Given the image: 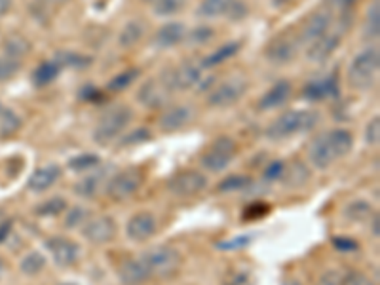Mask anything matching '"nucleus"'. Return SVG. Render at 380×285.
Returning <instances> with one entry per match:
<instances>
[{"label": "nucleus", "mask_w": 380, "mask_h": 285, "mask_svg": "<svg viewBox=\"0 0 380 285\" xmlns=\"http://www.w3.org/2000/svg\"><path fill=\"white\" fill-rule=\"evenodd\" d=\"M251 242H253V236H251V234H240V236H236V238L219 242L215 247H217L219 251H240V249H246Z\"/></svg>", "instance_id": "obj_40"}, {"label": "nucleus", "mask_w": 380, "mask_h": 285, "mask_svg": "<svg viewBox=\"0 0 380 285\" xmlns=\"http://www.w3.org/2000/svg\"><path fill=\"white\" fill-rule=\"evenodd\" d=\"M344 215L354 222H361L365 221L367 217L373 215V210H371V205L367 202H363V200H357V202H352V204L346 205Z\"/></svg>", "instance_id": "obj_35"}, {"label": "nucleus", "mask_w": 380, "mask_h": 285, "mask_svg": "<svg viewBox=\"0 0 380 285\" xmlns=\"http://www.w3.org/2000/svg\"><path fill=\"white\" fill-rule=\"evenodd\" d=\"M90 217V211L86 208H73L67 213V219H65V227L67 228H76L86 222V219Z\"/></svg>", "instance_id": "obj_41"}, {"label": "nucleus", "mask_w": 380, "mask_h": 285, "mask_svg": "<svg viewBox=\"0 0 380 285\" xmlns=\"http://www.w3.org/2000/svg\"><path fill=\"white\" fill-rule=\"evenodd\" d=\"M127 238L133 242H144L154 236L156 232V219L150 213H137L130 219L126 227Z\"/></svg>", "instance_id": "obj_16"}, {"label": "nucleus", "mask_w": 380, "mask_h": 285, "mask_svg": "<svg viewBox=\"0 0 380 285\" xmlns=\"http://www.w3.org/2000/svg\"><path fill=\"white\" fill-rule=\"evenodd\" d=\"M59 177H61V169H59V166L50 163V166H44V168L36 169L35 173L31 175L27 186H29L33 193H44V190H48L50 186L58 183Z\"/></svg>", "instance_id": "obj_20"}, {"label": "nucleus", "mask_w": 380, "mask_h": 285, "mask_svg": "<svg viewBox=\"0 0 380 285\" xmlns=\"http://www.w3.org/2000/svg\"><path fill=\"white\" fill-rule=\"evenodd\" d=\"M132 109L126 105H115L109 111H105L101 120L95 126L93 139L97 141L99 145H109L110 141L118 137L126 129L127 124L132 122Z\"/></svg>", "instance_id": "obj_4"}, {"label": "nucleus", "mask_w": 380, "mask_h": 285, "mask_svg": "<svg viewBox=\"0 0 380 285\" xmlns=\"http://www.w3.org/2000/svg\"><path fill=\"white\" fill-rule=\"evenodd\" d=\"M143 33H144L143 25L133 19V21L126 23V27L122 29L120 36H118V41H120V44L124 48H130V46H133V44H137V42L141 41Z\"/></svg>", "instance_id": "obj_32"}, {"label": "nucleus", "mask_w": 380, "mask_h": 285, "mask_svg": "<svg viewBox=\"0 0 380 285\" xmlns=\"http://www.w3.org/2000/svg\"><path fill=\"white\" fill-rule=\"evenodd\" d=\"M82 95V100H86V101H97V97H101V93L97 92V90H93L92 86H86L84 90L80 92Z\"/></svg>", "instance_id": "obj_51"}, {"label": "nucleus", "mask_w": 380, "mask_h": 285, "mask_svg": "<svg viewBox=\"0 0 380 285\" xmlns=\"http://www.w3.org/2000/svg\"><path fill=\"white\" fill-rule=\"evenodd\" d=\"M99 163H101V158L90 152V154H78V156L70 158L69 168L73 171H88V169H93Z\"/></svg>", "instance_id": "obj_38"}, {"label": "nucleus", "mask_w": 380, "mask_h": 285, "mask_svg": "<svg viewBox=\"0 0 380 285\" xmlns=\"http://www.w3.org/2000/svg\"><path fill=\"white\" fill-rule=\"evenodd\" d=\"M248 16V6L243 4L242 0H232L231 8H228V12H226V18L232 19V21H240Z\"/></svg>", "instance_id": "obj_46"}, {"label": "nucleus", "mask_w": 380, "mask_h": 285, "mask_svg": "<svg viewBox=\"0 0 380 285\" xmlns=\"http://www.w3.org/2000/svg\"><path fill=\"white\" fill-rule=\"evenodd\" d=\"M48 251L52 253L53 262L61 268H67L70 264H75L76 259H78V245L69 238H63V236H53L46 242Z\"/></svg>", "instance_id": "obj_12"}, {"label": "nucleus", "mask_w": 380, "mask_h": 285, "mask_svg": "<svg viewBox=\"0 0 380 285\" xmlns=\"http://www.w3.org/2000/svg\"><path fill=\"white\" fill-rule=\"evenodd\" d=\"M82 236L90 242V244L103 245L109 244L110 240L116 236V222L110 217H97L88 221L82 228Z\"/></svg>", "instance_id": "obj_11"}, {"label": "nucleus", "mask_w": 380, "mask_h": 285, "mask_svg": "<svg viewBox=\"0 0 380 285\" xmlns=\"http://www.w3.org/2000/svg\"><path fill=\"white\" fill-rule=\"evenodd\" d=\"M184 38H186V35H184L183 23H175L173 21V23H166L156 33L154 44L160 48H171L175 44H179V42H183Z\"/></svg>", "instance_id": "obj_23"}, {"label": "nucleus", "mask_w": 380, "mask_h": 285, "mask_svg": "<svg viewBox=\"0 0 380 285\" xmlns=\"http://www.w3.org/2000/svg\"><path fill=\"white\" fill-rule=\"evenodd\" d=\"M240 48H242L240 42H228L225 46H221L219 50H215L213 53H209L208 58H204L202 63H200V69H213L217 65L225 63V61H228L240 52Z\"/></svg>", "instance_id": "obj_24"}, {"label": "nucleus", "mask_w": 380, "mask_h": 285, "mask_svg": "<svg viewBox=\"0 0 380 285\" xmlns=\"http://www.w3.org/2000/svg\"><path fill=\"white\" fill-rule=\"evenodd\" d=\"M248 92V84L243 80H226L208 95V103L211 107H231L242 100Z\"/></svg>", "instance_id": "obj_10"}, {"label": "nucleus", "mask_w": 380, "mask_h": 285, "mask_svg": "<svg viewBox=\"0 0 380 285\" xmlns=\"http://www.w3.org/2000/svg\"><path fill=\"white\" fill-rule=\"evenodd\" d=\"M352 146H354V137H352L350 131L331 129V131L317 135L316 139L312 141L308 156L317 169H327L337 160L348 156Z\"/></svg>", "instance_id": "obj_1"}, {"label": "nucleus", "mask_w": 380, "mask_h": 285, "mask_svg": "<svg viewBox=\"0 0 380 285\" xmlns=\"http://www.w3.org/2000/svg\"><path fill=\"white\" fill-rule=\"evenodd\" d=\"M19 69H21V63L19 59L10 58V55H0V82L12 80L14 76L18 75Z\"/></svg>", "instance_id": "obj_39"}, {"label": "nucleus", "mask_w": 380, "mask_h": 285, "mask_svg": "<svg viewBox=\"0 0 380 285\" xmlns=\"http://www.w3.org/2000/svg\"><path fill=\"white\" fill-rule=\"evenodd\" d=\"M211 36H213V29H209V27H196V29L190 31L189 42H192V44H206L208 41H211Z\"/></svg>", "instance_id": "obj_44"}, {"label": "nucleus", "mask_w": 380, "mask_h": 285, "mask_svg": "<svg viewBox=\"0 0 380 285\" xmlns=\"http://www.w3.org/2000/svg\"><path fill=\"white\" fill-rule=\"evenodd\" d=\"M12 225L14 222L8 221V219H4V221L0 222V244L10 236V232H12Z\"/></svg>", "instance_id": "obj_52"}, {"label": "nucleus", "mask_w": 380, "mask_h": 285, "mask_svg": "<svg viewBox=\"0 0 380 285\" xmlns=\"http://www.w3.org/2000/svg\"><path fill=\"white\" fill-rule=\"evenodd\" d=\"M339 82L334 76H327L322 80H312L302 87V97L308 101H323L339 97Z\"/></svg>", "instance_id": "obj_13"}, {"label": "nucleus", "mask_w": 380, "mask_h": 285, "mask_svg": "<svg viewBox=\"0 0 380 285\" xmlns=\"http://www.w3.org/2000/svg\"><path fill=\"white\" fill-rule=\"evenodd\" d=\"M331 14L329 12H316L312 16L300 29L299 42H305V44H312L314 41H317L320 36H323L331 27Z\"/></svg>", "instance_id": "obj_17"}, {"label": "nucleus", "mask_w": 380, "mask_h": 285, "mask_svg": "<svg viewBox=\"0 0 380 285\" xmlns=\"http://www.w3.org/2000/svg\"><path fill=\"white\" fill-rule=\"evenodd\" d=\"M65 210H67V202H65L63 198H52L46 200V202H42V204L35 210V213L42 217H58L61 215Z\"/></svg>", "instance_id": "obj_37"}, {"label": "nucleus", "mask_w": 380, "mask_h": 285, "mask_svg": "<svg viewBox=\"0 0 380 285\" xmlns=\"http://www.w3.org/2000/svg\"><path fill=\"white\" fill-rule=\"evenodd\" d=\"M139 75H141V70L135 69V67L124 70V72L116 75L115 78L109 82V90L110 92H122V90H126V87L132 86L133 82L139 78Z\"/></svg>", "instance_id": "obj_34"}, {"label": "nucleus", "mask_w": 380, "mask_h": 285, "mask_svg": "<svg viewBox=\"0 0 380 285\" xmlns=\"http://www.w3.org/2000/svg\"><path fill=\"white\" fill-rule=\"evenodd\" d=\"M340 279H342V276L337 270H327L320 276L316 285H340Z\"/></svg>", "instance_id": "obj_50"}, {"label": "nucleus", "mask_w": 380, "mask_h": 285, "mask_svg": "<svg viewBox=\"0 0 380 285\" xmlns=\"http://www.w3.org/2000/svg\"><path fill=\"white\" fill-rule=\"evenodd\" d=\"M147 2H156V0H147Z\"/></svg>", "instance_id": "obj_61"}, {"label": "nucleus", "mask_w": 380, "mask_h": 285, "mask_svg": "<svg viewBox=\"0 0 380 285\" xmlns=\"http://www.w3.org/2000/svg\"><path fill=\"white\" fill-rule=\"evenodd\" d=\"M192 117H194V111H192L190 107L179 105L175 107V109H171V111L162 114L160 128L164 129V131H175V129L186 126V124L192 120Z\"/></svg>", "instance_id": "obj_22"}, {"label": "nucleus", "mask_w": 380, "mask_h": 285, "mask_svg": "<svg viewBox=\"0 0 380 285\" xmlns=\"http://www.w3.org/2000/svg\"><path fill=\"white\" fill-rule=\"evenodd\" d=\"M297 48H299V41H291L287 36H278L266 48V58L270 59L272 63H287L297 55Z\"/></svg>", "instance_id": "obj_18"}, {"label": "nucleus", "mask_w": 380, "mask_h": 285, "mask_svg": "<svg viewBox=\"0 0 380 285\" xmlns=\"http://www.w3.org/2000/svg\"><path fill=\"white\" fill-rule=\"evenodd\" d=\"M67 285H76V284H67Z\"/></svg>", "instance_id": "obj_62"}, {"label": "nucleus", "mask_w": 380, "mask_h": 285, "mask_svg": "<svg viewBox=\"0 0 380 285\" xmlns=\"http://www.w3.org/2000/svg\"><path fill=\"white\" fill-rule=\"evenodd\" d=\"M333 245L334 249L342 251V253H354V251L359 249V244H357L356 240L352 238H333Z\"/></svg>", "instance_id": "obj_48"}, {"label": "nucleus", "mask_w": 380, "mask_h": 285, "mask_svg": "<svg viewBox=\"0 0 380 285\" xmlns=\"http://www.w3.org/2000/svg\"><path fill=\"white\" fill-rule=\"evenodd\" d=\"M53 2H59V4H61V2H67V0H53Z\"/></svg>", "instance_id": "obj_60"}, {"label": "nucleus", "mask_w": 380, "mask_h": 285, "mask_svg": "<svg viewBox=\"0 0 380 285\" xmlns=\"http://www.w3.org/2000/svg\"><path fill=\"white\" fill-rule=\"evenodd\" d=\"M59 72H61V67H59L53 59H50V61H44V63L36 67L35 72H33V82H35V86L38 87L50 86V84L58 78Z\"/></svg>", "instance_id": "obj_26"}, {"label": "nucleus", "mask_w": 380, "mask_h": 285, "mask_svg": "<svg viewBox=\"0 0 380 285\" xmlns=\"http://www.w3.org/2000/svg\"><path fill=\"white\" fill-rule=\"evenodd\" d=\"M380 33V8L379 0L371 2L367 10V21H365V36L367 38H379Z\"/></svg>", "instance_id": "obj_33"}, {"label": "nucleus", "mask_w": 380, "mask_h": 285, "mask_svg": "<svg viewBox=\"0 0 380 285\" xmlns=\"http://www.w3.org/2000/svg\"><path fill=\"white\" fill-rule=\"evenodd\" d=\"M283 169H285V163L283 162H272L268 168L265 169V179L266 181H278L282 179Z\"/></svg>", "instance_id": "obj_49"}, {"label": "nucleus", "mask_w": 380, "mask_h": 285, "mask_svg": "<svg viewBox=\"0 0 380 285\" xmlns=\"http://www.w3.org/2000/svg\"><path fill=\"white\" fill-rule=\"evenodd\" d=\"M249 185H251V177L248 175H231L225 181H221L217 188H219V193H236V190L248 188Z\"/></svg>", "instance_id": "obj_36"}, {"label": "nucleus", "mask_w": 380, "mask_h": 285, "mask_svg": "<svg viewBox=\"0 0 380 285\" xmlns=\"http://www.w3.org/2000/svg\"><path fill=\"white\" fill-rule=\"evenodd\" d=\"M208 186V179L198 171H181V173L173 175L167 188L169 193L175 196H196Z\"/></svg>", "instance_id": "obj_8"}, {"label": "nucleus", "mask_w": 380, "mask_h": 285, "mask_svg": "<svg viewBox=\"0 0 380 285\" xmlns=\"http://www.w3.org/2000/svg\"><path fill=\"white\" fill-rule=\"evenodd\" d=\"M342 36L340 33H325L323 36H320L317 41H314L308 48V59L310 61H316V63H323L327 61L333 52L339 48Z\"/></svg>", "instance_id": "obj_15"}, {"label": "nucleus", "mask_w": 380, "mask_h": 285, "mask_svg": "<svg viewBox=\"0 0 380 285\" xmlns=\"http://www.w3.org/2000/svg\"><path fill=\"white\" fill-rule=\"evenodd\" d=\"M285 285H302V284H300V281H297V279H289Z\"/></svg>", "instance_id": "obj_58"}, {"label": "nucleus", "mask_w": 380, "mask_h": 285, "mask_svg": "<svg viewBox=\"0 0 380 285\" xmlns=\"http://www.w3.org/2000/svg\"><path fill=\"white\" fill-rule=\"evenodd\" d=\"M4 221V213H2V210H0V222Z\"/></svg>", "instance_id": "obj_59"}, {"label": "nucleus", "mask_w": 380, "mask_h": 285, "mask_svg": "<svg viewBox=\"0 0 380 285\" xmlns=\"http://www.w3.org/2000/svg\"><path fill=\"white\" fill-rule=\"evenodd\" d=\"M340 285H374L373 284V279L367 278L365 274L361 272H348L344 276V278L340 279Z\"/></svg>", "instance_id": "obj_45"}, {"label": "nucleus", "mask_w": 380, "mask_h": 285, "mask_svg": "<svg viewBox=\"0 0 380 285\" xmlns=\"http://www.w3.org/2000/svg\"><path fill=\"white\" fill-rule=\"evenodd\" d=\"M0 111H2V105H0Z\"/></svg>", "instance_id": "obj_63"}, {"label": "nucleus", "mask_w": 380, "mask_h": 285, "mask_svg": "<svg viewBox=\"0 0 380 285\" xmlns=\"http://www.w3.org/2000/svg\"><path fill=\"white\" fill-rule=\"evenodd\" d=\"M231 4L232 0H202V4L198 6V16H202V18H219V16H226Z\"/></svg>", "instance_id": "obj_28"}, {"label": "nucleus", "mask_w": 380, "mask_h": 285, "mask_svg": "<svg viewBox=\"0 0 380 285\" xmlns=\"http://www.w3.org/2000/svg\"><path fill=\"white\" fill-rule=\"evenodd\" d=\"M226 285H249V279L248 276H242V274H240V276H236V278L232 279V281H228Z\"/></svg>", "instance_id": "obj_55"}, {"label": "nucleus", "mask_w": 380, "mask_h": 285, "mask_svg": "<svg viewBox=\"0 0 380 285\" xmlns=\"http://www.w3.org/2000/svg\"><path fill=\"white\" fill-rule=\"evenodd\" d=\"M12 10V0H0V18H4Z\"/></svg>", "instance_id": "obj_53"}, {"label": "nucleus", "mask_w": 380, "mask_h": 285, "mask_svg": "<svg viewBox=\"0 0 380 285\" xmlns=\"http://www.w3.org/2000/svg\"><path fill=\"white\" fill-rule=\"evenodd\" d=\"M371 230H373L374 238H379V236H380V221H379V215H376V213H374V215H373V222H371Z\"/></svg>", "instance_id": "obj_54"}, {"label": "nucleus", "mask_w": 380, "mask_h": 285, "mask_svg": "<svg viewBox=\"0 0 380 285\" xmlns=\"http://www.w3.org/2000/svg\"><path fill=\"white\" fill-rule=\"evenodd\" d=\"M44 267H46V259H44L42 253H36V251L23 257L21 262H19V270L27 274V276H36V274L44 270Z\"/></svg>", "instance_id": "obj_31"}, {"label": "nucleus", "mask_w": 380, "mask_h": 285, "mask_svg": "<svg viewBox=\"0 0 380 285\" xmlns=\"http://www.w3.org/2000/svg\"><path fill=\"white\" fill-rule=\"evenodd\" d=\"M150 139H152V134H150L149 128H137L122 139V145H141V143H147V141Z\"/></svg>", "instance_id": "obj_42"}, {"label": "nucleus", "mask_w": 380, "mask_h": 285, "mask_svg": "<svg viewBox=\"0 0 380 285\" xmlns=\"http://www.w3.org/2000/svg\"><path fill=\"white\" fill-rule=\"evenodd\" d=\"M162 80L166 82V86L169 90H175V87L177 90H190V87L198 86L202 80V69L192 63H184L177 69L167 70Z\"/></svg>", "instance_id": "obj_9"}, {"label": "nucleus", "mask_w": 380, "mask_h": 285, "mask_svg": "<svg viewBox=\"0 0 380 285\" xmlns=\"http://www.w3.org/2000/svg\"><path fill=\"white\" fill-rule=\"evenodd\" d=\"M105 179V171H99V173H90L86 175L84 179L78 181L75 185V193L82 198H93L95 194L99 193V186Z\"/></svg>", "instance_id": "obj_27"}, {"label": "nucleus", "mask_w": 380, "mask_h": 285, "mask_svg": "<svg viewBox=\"0 0 380 285\" xmlns=\"http://www.w3.org/2000/svg\"><path fill=\"white\" fill-rule=\"evenodd\" d=\"M143 185V173L139 169H124L118 175H115L107 185V194L109 198L122 202V200L132 198Z\"/></svg>", "instance_id": "obj_6"}, {"label": "nucleus", "mask_w": 380, "mask_h": 285, "mask_svg": "<svg viewBox=\"0 0 380 285\" xmlns=\"http://www.w3.org/2000/svg\"><path fill=\"white\" fill-rule=\"evenodd\" d=\"M53 61L63 69V67H69V69H88L92 65V58L90 55H82L78 52H67V50H61V52L56 53Z\"/></svg>", "instance_id": "obj_25"}, {"label": "nucleus", "mask_w": 380, "mask_h": 285, "mask_svg": "<svg viewBox=\"0 0 380 285\" xmlns=\"http://www.w3.org/2000/svg\"><path fill=\"white\" fill-rule=\"evenodd\" d=\"M141 261H143V264L149 270L150 278L152 276L167 278V276L177 272L183 259H181L177 249L162 245V247H152V249L144 251L143 255H141Z\"/></svg>", "instance_id": "obj_5"}, {"label": "nucleus", "mask_w": 380, "mask_h": 285, "mask_svg": "<svg viewBox=\"0 0 380 285\" xmlns=\"http://www.w3.org/2000/svg\"><path fill=\"white\" fill-rule=\"evenodd\" d=\"M234 154H236V143L231 137H221L202 156V166L211 173L225 171L231 166Z\"/></svg>", "instance_id": "obj_7"}, {"label": "nucleus", "mask_w": 380, "mask_h": 285, "mask_svg": "<svg viewBox=\"0 0 380 285\" xmlns=\"http://www.w3.org/2000/svg\"><path fill=\"white\" fill-rule=\"evenodd\" d=\"M31 52V42L25 38V36H19V35H14L10 36V38H6V42H4V53L6 55H10V58H23V55H27V53Z\"/></svg>", "instance_id": "obj_29"}, {"label": "nucleus", "mask_w": 380, "mask_h": 285, "mask_svg": "<svg viewBox=\"0 0 380 285\" xmlns=\"http://www.w3.org/2000/svg\"><path fill=\"white\" fill-rule=\"evenodd\" d=\"M184 0H156L154 12L158 16H171V14L179 12L183 6Z\"/></svg>", "instance_id": "obj_43"}, {"label": "nucleus", "mask_w": 380, "mask_h": 285, "mask_svg": "<svg viewBox=\"0 0 380 285\" xmlns=\"http://www.w3.org/2000/svg\"><path fill=\"white\" fill-rule=\"evenodd\" d=\"M289 95H291V84H289L287 80L276 82V84L260 97L259 109L260 111H268V109L282 107L283 103L289 100Z\"/></svg>", "instance_id": "obj_21"}, {"label": "nucleus", "mask_w": 380, "mask_h": 285, "mask_svg": "<svg viewBox=\"0 0 380 285\" xmlns=\"http://www.w3.org/2000/svg\"><path fill=\"white\" fill-rule=\"evenodd\" d=\"M167 93H169V87L166 86V82L149 80V82H144L143 86H141L137 97L144 107H150V109H160V107L166 105Z\"/></svg>", "instance_id": "obj_14"}, {"label": "nucleus", "mask_w": 380, "mask_h": 285, "mask_svg": "<svg viewBox=\"0 0 380 285\" xmlns=\"http://www.w3.org/2000/svg\"><path fill=\"white\" fill-rule=\"evenodd\" d=\"M118 278L122 285H141L147 279H150V274L141 259L135 261H126L118 268Z\"/></svg>", "instance_id": "obj_19"}, {"label": "nucleus", "mask_w": 380, "mask_h": 285, "mask_svg": "<svg viewBox=\"0 0 380 285\" xmlns=\"http://www.w3.org/2000/svg\"><path fill=\"white\" fill-rule=\"evenodd\" d=\"M19 128H21V118L12 109L0 111V135L2 137H10V135L18 134Z\"/></svg>", "instance_id": "obj_30"}, {"label": "nucleus", "mask_w": 380, "mask_h": 285, "mask_svg": "<svg viewBox=\"0 0 380 285\" xmlns=\"http://www.w3.org/2000/svg\"><path fill=\"white\" fill-rule=\"evenodd\" d=\"M380 69V55L376 48H367L354 58L348 67V84L354 90H369L374 86Z\"/></svg>", "instance_id": "obj_3"}, {"label": "nucleus", "mask_w": 380, "mask_h": 285, "mask_svg": "<svg viewBox=\"0 0 380 285\" xmlns=\"http://www.w3.org/2000/svg\"><path fill=\"white\" fill-rule=\"evenodd\" d=\"M2 274H4V261L0 259V278H2Z\"/></svg>", "instance_id": "obj_57"}, {"label": "nucleus", "mask_w": 380, "mask_h": 285, "mask_svg": "<svg viewBox=\"0 0 380 285\" xmlns=\"http://www.w3.org/2000/svg\"><path fill=\"white\" fill-rule=\"evenodd\" d=\"M365 139H367L369 145H379V141H380V118L379 117H374L373 120L367 124Z\"/></svg>", "instance_id": "obj_47"}, {"label": "nucleus", "mask_w": 380, "mask_h": 285, "mask_svg": "<svg viewBox=\"0 0 380 285\" xmlns=\"http://www.w3.org/2000/svg\"><path fill=\"white\" fill-rule=\"evenodd\" d=\"M331 2H333L334 6H339V8H348V6H352V4H354V2H356V0H331Z\"/></svg>", "instance_id": "obj_56"}, {"label": "nucleus", "mask_w": 380, "mask_h": 285, "mask_svg": "<svg viewBox=\"0 0 380 285\" xmlns=\"http://www.w3.org/2000/svg\"><path fill=\"white\" fill-rule=\"evenodd\" d=\"M317 120L320 114L316 111H287L270 124V128L266 129V137L280 141L291 135L305 134L316 126Z\"/></svg>", "instance_id": "obj_2"}]
</instances>
